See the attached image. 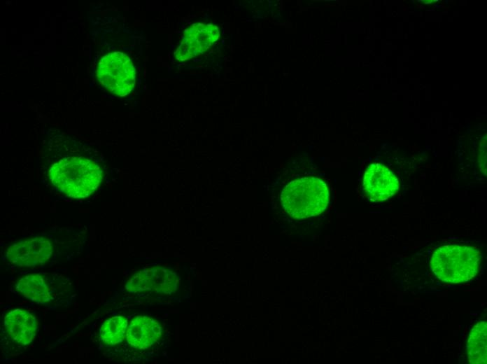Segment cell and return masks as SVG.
I'll return each instance as SVG.
<instances>
[{
    "mask_svg": "<svg viewBox=\"0 0 487 364\" xmlns=\"http://www.w3.org/2000/svg\"><path fill=\"white\" fill-rule=\"evenodd\" d=\"M49 178L60 192L73 198H85L100 185L102 171L93 161L83 157H68L55 163Z\"/></svg>",
    "mask_w": 487,
    "mask_h": 364,
    "instance_id": "cell-1",
    "label": "cell"
},
{
    "mask_svg": "<svg viewBox=\"0 0 487 364\" xmlns=\"http://www.w3.org/2000/svg\"><path fill=\"white\" fill-rule=\"evenodd\" d=\"M481 260V253L472 247L445 245L434 251L430 265L440 281L459 284L468 281L477 275Z\"/></svg>",
    "mask_w": 487,
    "mask_h": 364,
    "instance_id": "cell-2",
    "label": "cell"
},
{
    "mask_svg": "<svg viewBox=\"0 0 487 364\" xmlns=\"http://www.w3.org/2000/svg\"><path fill=\"white\" fill-rule=\"evenodd\" d=\"M281 199L290 216L303 219L319 215L326 209L329 192L325 183L318 178H300L283 188Z\"/></svg>",
    "mask_w": 487,
    "mask_h": 364,
    "instance_id": "cell-3",
    "label": "cell"
},
{
    "mask_svg": "<svg viewBox=\"0 0 487 364\" xmlns=\"http://www.w3.org/2000/svg\"><path fill=\"white\" fill-rule=\"evenodd\" d=\"M97 76L107 90L120 97L129 94L135 85L133 63L121 52L105 55L99 62Z\"/></svg>",
    "mask_w": 487,
    "mask_h": 364,
    "instance_id": "cell-4",
    "label": "cell"
},
{
    "mask_svg": "<svg viewBox=\"0 0 487 364\" xmlns=\"http://www.w3.org/2000/svg\"><path fill=\"white\" fill-rule=\"evenodd\" d=\"M219 28L212 24L196 23L188 27L176 50L175 57L185 61L206 51L219 38Z\"/></svg>",
    "mask_w": 487,
    "mask_h": 364,
    "instance_id": "cell-5",
    "label": "cell"
},
{
    "mask_svg": "<svg viewBox=\"0 0 487 364\" xmlns=\"http://www.w3.org/2000/svg\"><path fill=\"white\" fill-rule=\"evenodd\" d=\"M178 284V276L174 272L164 267H155L136 273L127 281L125 288L130 293L153 291L171 294L177 290Z\"/></svg>",
    "mask_w": 487,
    "mask_h": 364,
    "instance_id": "cell-6",
    "label": "cell"
},
{
    "mask_svg": "<svg viewBox=\"0 0 487 364\" xmlns=\"http://www.w3.org/2000/svg\"><path fill=\"white\" fill-rule=\"evenodd\" d=\"M52 253L51 242L44 237H37L22 240L10 246L6 253V258L20 267H34L45 262Z\"/></svg>",
    "mask_w": 487,
    "mask_h": 364,
    "instance_id": "cell-7",
    "label": "cell"
},
{
    "mask_svg": "<svg viewBox=\"0 0 487 364\" xmlns=\"http://www.w3.org/2000/svg\"><path fill=\"white\" fill-rule=\"evenodd\" d=\"M398 189L399 181L388 167L379 163L368 167L363 178V190L370 200H386Z\"/></svg>",
    "mask_w": 487,
    "mask_h": 364,
    "instance_id": "cell-8",
    "label": "cell"
},
{
    "mask_svg": "<svg viewBox=\"0 0 487 364\" xmlns=\"http://www.w3.org/2000/svg\"><path fill=\"white\" fill-rule=\"evenodd\" d=\"M162 332V326L157 321L146 316H137L130 322L126 337L132 346L147 349L160 339Z\"/></svg>",
    "mask_w": 487,
    "mask_h": 364,
    "instance_id": "cell-9",
    "label": "cell"
},
{
    "mask_svg": "<svg viewBox=\"0 0 487 364\" xmlns=\"http://www.w3.org/2000/svg\"><path fill=\"white\" fill-rule=\"evenodd\" d=\"M4 326L9 337L22 345L33 341L37 329L35 316L20 309L10 311L6 315Z\"/></svg>",
    "mask_w": 487,
    "mask_h": 364,
    "instance_id": "cell-10",
    "label": "cell"
},
{
    "mask_svg": "<svg viewBox=\"0 0 487 364\" xmlns=\"http://www.w3.org/2000/svg\"><path fill=\"white\" fill-rule=\"evenodd\" d=\"M16 289L26 298L39 304H48L54 299L53 288L41 274L27 275L16 284Z\"/></svg>",
    "mask_w": 487,
    "mask_h": 364,
    "instance_id": "cell-11",
    "label": "cell"
},
{
    "mask_svg": "<svg viewBox=\"0 0 487 364\" xmlns=\"http://www.w3.org/2000/svg\"><path fill=\"white\" fill-rule=\"evenodd\" d=\"M487 323L482 321L471 330L467 344L468 360L472 364L487 363Z\"/></svg>",
    "mask_w": 487,
    "mask_h": 364,
    "instance_id": "cell-12",
    "label": "cell"
},
{
    "mask_svg": "<svg viewBox=\"0 0 487 364\" xmlns=\"http://www.w3.org/2000/svg\"><path fill=\"white\" fill-rule=\"evenodd\" d=\"M127 330V319L122 316H115L108 318L101 326V340L108 345H115L121 342Z\"/></svg>",
    "mask_w": 487,
    "mask_h": 364,
    "instance_id": "cell-13",
    "label": "cell"
}]
</instances>
